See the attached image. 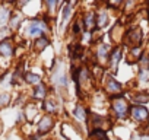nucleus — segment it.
Segmentation results:
<instances>
[{
    "label": "nucleus",
    "mask_w": 149,
    "mask_h": 140,
    "mask_svg": "<svg viewBox=\"0 0 149 140\" xmlns=\"http://www.w3.org/2000/svg\"><path fill=\"white\" fill-rule=\"evenodd\" d=\"M127 108H129L127 101H126L121 95H118V96L114 99V102H113V110H114L116 115H117L118 118H123V117L126 115V112H127Z\"/></svg>",
    "instance_id": "obj_1"
},
{
    "label": "nucleus",
    "mask_w": 149,
    "mask_h": 140,
    "mask_svg": "<svg viewBox=\"0 0 149 140\" xmlns=\"http://www.w3.org/2000/svg\"><path fill=\"white\" fill-rule=\"evenodd\" d=\"M47 29V25L41 21H34L31 25H29V29H28V35L29 37H40L44 31Z\"/></svg>",
    "instance_id": "obj_2"
},
{
    "label": "nucleus",
    "mask_w": 149,
    "mask_h": 140,
    "mask_svg": "<svg viewBox=\"0 0 149 140\" xmlns=\"http://www.w3.org/2000/svg\"><path fill=\"white\" fill-rule=\"evenodd\" d=\"M148 110L145 108V107H134V108H132V117L134 118V120H137V121H143V120H146L148 118Z\"/></svg>",
    "instance_id": "obj_3"
},
{
    "label": "nucleus",
    "mask_w": 149,
    "mask_h": 140,
    "mask_svg": "<svg viewBox=\"0 0 149 140\" xmlns=\"http://www.w3.org/2000/svg\"><path fill=\"white\" fill-rule=\"evenodd\" d=\"M140 38H142V32L139 28H133L127 32V41L132 42L133 45H137L140 42Z\"/></svg>",
    "instance_id": "obj_4"
},
{
    "label": "nucleus",
    "mask_w": 149,
    "mask_h": 140,
    "mask_svg": "<svg viewBox=\"0 0 149 140\" xmlns=\"http://www.w3.org/2000/svg\"><path fill=\"white\" fill-rule=\"evenodd\" d=\"M120 58H121V48H116L114 53L111 54V60H110V64H111V69L113 70L117 69V64H118Z\"/></svg>",
    "instance_id": "obj_5"
},
{
    "label": "nucleus",
    "mask_w": 149,
    "mask_h": 140,
    "mask_svg": "<svg viewBox=\"0 0 149 140\" xmlns=\"http://www.w3.org/2000/svg\"><path fill=\"white\" fill-rule=\"evenodd\" d=\"M12 53H13V48H12V44H10L9 41L0 42V54L9 57V55H12Z\"/></svg>",
    "instance_id": "obj_6"
},
{
    "label": "nucleus",
    "mask_w": 149,
    "mask_h": 140,
    "mask_svg": "<svg viewBox=\"0 0 149 140\" xmlns=\"http://www.w3.org/2000/svg\"><path fill=\"white\" fill-rule=\"evenodd\" d=\"M51 125H53V120H51L50 117H44V118L41 120V123H40L38 128H40V131H41V133H47V131L51 128Z\"/></svg>",
    "instance_id": "obj_7"
},
{
    "label": "nucleus",
    "mask_w": 149,
    "mask_h": 140,
    "mask_svg": "<svg viewBox=\"0 0 149 140\" xmlns=\"http://www.w3.org/2000/svg\"><path fill=\"white\" fill-rule=\"evenodd\" d=\"M89 139L91 140H108L107 136H105V133L101 128H94L91 131V134H89Z\"/></svg>",
    "instance_id": "obj_8"
},
{
    "label": "nucleus",
    "mask_w": 149,
    "mask_h": 140,
    "mask_svg": "<svg viewBox=\"0 0 149 140\" xmlns=\"http://www.w3.org/2000/svg\"><path fill=\"white\" fill-rule=\"evenodd\" d=\"M95 15L94 13H88L86 16H85V28H88V29H92L94 26H95Z\"/></svg>",
    "instance_id": "obj_9"
},
{
    "label": "nucleus",
    "mask_w": 149,
    "mask_h": 140,
    "mask_svg": "<svg viewBox=\"0 0 149 140\" xmlns=\"http://www.w3.org/2000/svg\"><path fill=\"white\" fill-rule=\"evenodd\" d=\"M25 79H26L28 83H38L40 85V82H41V78L38 75H32V73H26L25 75Z\"/></svg>",
    "instance_id": "obj_10"
},
{
    "label": "nucleus",
    "mask_w": 149,
    "mask_h": 140,
    "mask_svg": "<svg viewBox=\"0 0 149 140\" xmlns=\"http://www.w3.org/2000/svg\"><path fill=\"white\" fill-rule=\"evenodd\" d=\"M74 117H76L78 120H81V121H85V110L79 105V107H76V110H74Z\"/></svg>",
    "instance_id": "obj_11"
},
{
    "label": "nucleus",
    "mask_w": 149,
    "mask_h": 140,
    "mask_svg": "<svg viewBox=\"0 0 149 140\" xmlns=\"http://www.w3.org/2000/svg\"><path fill=\"white\" fill-rule=\"evenodd\" d=\"M47 45H48V40H47V38H38V41L35 42V48H37L38 51L44 50Z\"/></svg>",
    "instance_id": "obj_12"
},
{
    "label": "nucleus",
    "mask_w": 149,
    "mask_h": 140,
    "mask_svg": "<svg viewBox=\"0 0 149 140\" xmlns=\"http://www.w3.org/2000/svg\"><path fill=\"white\" fill-rule=\"evenodd\" d=\"M34 96L35 98H44L45 96V88H44V85H38L37 86V89H35V92H34Z\"/></svg>",
    "instance_id": "obj_13"
},
{
    "label": "nucleus",
    "mask_w": 149,
    "mask_h": 140,
    "mask_svg": "<svg viewBox=\"0 0 149 140\" xmlns=\"http://www.w3.org/2000/svg\"><path fill=\"white\" fill-rule=\"evenodd\" d=\"M139 79L142 82H146L149 80V69H142L140 72H139Z\"/></svg>",
    "instance_id": "obj_14"
},
{
    "label": "nucleus",
    "mask_w": 149,
    "mask_h": 140,
    "mask_svg": "<svg viewBox=\"0 0 149 140\" xmlns=\"http://www.w3.org/2000/svg\"><path fill=\"white\" fill-rule=\"evenodd\" d=\"M108 89H110V91H116V92H118V91L121 89V86H120L116 80L110 79V80H108Z\"/></svg>",
    "instance_id": "obj_15"
},
{
    "label": "nucleus",
    "mask_w": 149,
    "mask_h": 140,
    "mask_svg": "<svg viewBox=\"0 0 149 140\" xmlns=\"http://www.w3.org/2000/svg\"><path fill=\"white\" fill-rule=\"evenodd\" d=\"M107 21H108V18H107V13H101V15L98 16V21H97V24H98L100 26H104V25H107Z\"/></svg>",
    "instance_id": "obj_16"
},
{
    "label": "nucleus",
    "mask_w": 149,
    "mask_h": 140,
    "mask_svg": "<svg viewBox=\"0 0 149 140\" xmlns=\"http://www.w3.org/2000/svg\"><path fill=\"white\" fill-rule=\"evenodd\" d=\"M107 51H108V47L107 45H101L100 50H98V57L100 58H105L107 57Z\"/></svg>",
    "instance_id": "obj_17"
},
{
    "label": "nucleus",
    "mask_w": 149,
    "mask_h": 140,
    "mask_svg": "<svg viewBox=\"0 0 149 140\" xmlns=\"http://www.w3.org/2000/svg\"><path fill=\"white\" fill-rule=\"evenodd\" d=\"M9 95L8 94H0V107H2V105H6L8 102H9Z\"/></svg>",
    "instance_id": "obj_18"
},
{
    "label": "nucleus",
    "mask_w": 149,
    "mask_h": 140,
    "mask_svg": "<svg viewBox=\"0 0 149 140\" xmlns=\"http://www.w3.org/2000/svg\"><path fill=\"white\" fill-rule=\"evenodd\" d=\"M70 10H72V6H70V5H66V6H64V10H63V22H64V21L69 18Z\"/></svg>",
    "instance_id": "obj_19"
},
{
    "label": "nucleus",
    "mask_w": 149,
    "mask_h": 140,
    "mask_svg": "<svg viewBox=\"0 0 149 140\" xmlns=\"http://www.w3.org/2000/svg\"><path fill=\"white\" fill-rule=\"evenodd\" d=\"M134 101L136 102H146V101H149V95H136L134 96Z\"/></svg>",
    "instance_id": "obj_20"
},
{
    "label": "nucleus",
    "mask_w": 149,
    "mask_h": 140,
    "mask_svg": "<svg viewBox=\"0 0 149 140\" xmlns=\"http://www.w3.org/2000/svg\"><path fill=\"white\" fill-rule=\"evenodd\" d=\"M18 22H19V16H15V18H12V21H10V25H12V28H16V26H18Z\"/></svg>",
    "instance_id": "obj_21"
},
{
    "label": "nucleus",
    "mask_w": 149,
    "mask_h": 140,
    "mask_svg": "<svg viewBox=\"0 0 149 140\" xmlns=\"http://www.w3.org/2000/svg\"><path fill=\"white\" fill-rule=\"evenodd\" d=\"M73 32H74V34L81 32V25H79V22H78V21L74 22V25H73Z\"/></svg>",
    "instance_id": "obj_22"
},
{
    "label": "nucleus",
    "mask_w": 149,
    "mask_h": 140,
    "mask_svg": "<svg viewBox=\"0 0 149 140\" xmlns=\"http://www.w3.org/2000/svg\"><path fill=\"white\" fill-rule=\"evenodd\" d=\"M47 5H48L50 8H53V6H57V2H47Z\"/></svg>",
    "instance_id": "obj_23"
},
{
    "label": "nucleus",
    "mask_w": 149,
    "mask_h": 140,
    "mask_svg": "<svg viewBox=\"0 0 149 140\" xmlns=\"http://www.w3.org/2000/svg\"><path fill=\"white\" fill-rule=\"evenodd\" d=\"M32 140H38V139H32Z\"/></svg>",
    "instance_id": "obj_24"
}]
</instances>
